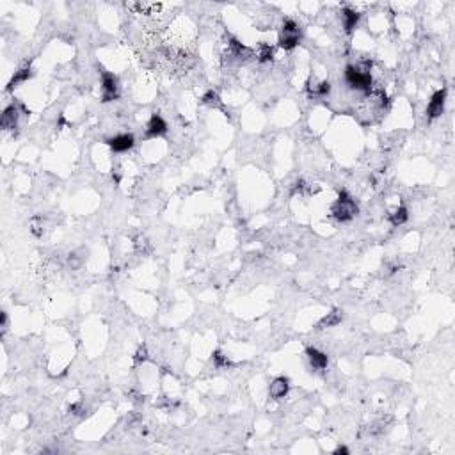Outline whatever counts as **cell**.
I'll use <instances>...</instances> for the list:
<instances>
[{
    "label": "cell",
    "mask_w": 455,
    "mask_h": 455,
    "mask_svg": "<svg viewBox=\"0 0 455 455\" xmlns=\"http://www.w3.org/2000/svg\"><path fill=\"white\" fill-rule=\"evenodd\" d=\"M357 212H359V208H357L356 201H354L345 190H342L338 200L334 201L333 207H331V215H333L338 222L352 221V219L357 215Z\"/></svg>",
    "instance_id": "cell-1"
},
{
    "label": "cell",
    "mask_w": 455,
    "mask_h": 455,
    "mask_svg": "<svg viewBox=\"0 0 455 455\" xmlns=\"http://www.w3.org/2000/svg\"><path fill=\"white\" fill-rule=\"evenodd\" d=\"M345 82L352 89H356V91H363V93L372 91V75L366 68L349 64L345 68Z\"/></svg>",
    "instance_id": "cell-2"
},
{
    "label": "cell",
    "mask_w": 455,
    "mask_h": 455,
    "mask_svg": "<svg viewBox=\"0 0 455 455\" xmlns=\"http://www.w3.org/2000/svg\"><path fill=\"white\" fill-rule=\"evenodd\" d=\"M302 32L301 27L295 23L294 20H285L281 25V34H279V46L283 50H294L295 46L301 43Z\"/></svg>",
    "instance_id": "cell-3"
},
{
    "label": "cell",
    "mask_w": 455,
    "mask_h": 455,
    "mask_svg": "<svg viewBox=\"0 0 455 455\" xmlns=\"http://www.w3.org/2000/svg\"><path fill=\"white\" fill-rule=\"evenodd\" d=\"M102 96L103 102H112L119 96L118 78L109 71H102Z\"/></svg>",
    "instance_id": "cell-4"
},
{
    "label": "cell",
    "mask_w": 455,
    "mask_h": 455,
    "mask_svg": "<svg viewBox=\"0 0 455 455\" xmlns=\"http://www.w3.org/2000/svg\"><path fill=\"white\" fill-rule=\"evenodd\" d=\"M445 102H446V89H438V91L432 95L431 102L427 105V118L429 119H436L439 118L443 112H445Z\"/></svg>",
    "instance_id": "cell-5"
},
{
    "label": "cell",
    "mask_w": 455,
    "mask_h": 455,
    "mask_svg": "<svg viewBox=\"0 0 455 455\" xmlns=\"http://www.w3.org/2000/svg\"><path fill=\"white\" fill-rule=\"evenodd\" d=\"M107 144H109L110 150L116 151V153H125V151L133 148L135 139H133L132 133H121V135H116L112 139H107Z\"/></svg>",
    "instance_id": "cell-6"
},
{
    "label": "cell",
    "mask_w": 455,
    "mask_h": 455,
    "mask_svg": "<svg viewBox=\"0 0 455 455\" xmlns=\"http://www.w3.org/2000/svg\"><path fill=\"white\" fill-rule=\"evenodd\" d=\"M288 391H290V381H288V377H283V375L276 377L269 386V395L272 396L274 400L285 399V396L288 395Z\"/></svg>",
    "instance_id": "cell-7"
},
{
    "label": "cell",
    "mask_w": 455,
    "mask_h": 455,
    "mask_svg": "<svg viewBox=\"0 0 455 455\" xmlns=\"http://www.w3.org/2000/svg\"><path fill=\"white\" fill-rule=\"evenodd\" d=\"M306 356H308V361L311 364L313 370H326L327 364H329V357L327 354H324L322 350L315 349V347H308L306 349Z\"/></svg>",
    "instance_id": "cell-8"
},
{
    "label": "cell",
    "mask_w": 455,
    "mask_h": 455,
    "mask_svg": "<svg viewBox=\"0 0 455 455\" xmlns=\"http://www.w3.org/2000/svg\"><path fill=\"white\" fill-rule=\"evenodd\" d=\"M167 132V123L164 121V118L158 114H153L148 121L146 126V135L148 137H160Z\"/></svg>",
    "instance_id": "cell-9"
},
{
    "label": "cell",
    "mask_w": 455,
    "mask_h": 455,
    "mask_svg": "<svg viewBox=\"0 0 455 455\" xmlns=\"http://www.w3.org/2000/svg\"><path fill=\"white\" fill-rule=\"evenodd\" d=\"M18 119H20V107L14 105V103H11L9 107H6V109H4V114H2V128L4 130L16 128Z\"/></svg>",
    "instance_id": "cell-10"
},
{
    "label": "cell",
    "mask_w": 455,
    "mask_h": 455,
    "mask_svg": "<svg viewBox=\"0 0 455 455\" xmlns=\"http://www.w3.org/2000/svg\"><path fill=\"white\" fill-rule=\"evenodd\" d=\"M359 18H361V14L357 13V11H354L352 7H345V9H342V23H343V29H345L347 34H350V32L357 27Z\"/></svg>",
    "instance_id": "cell-11"
},
{
    "label": "cell",
    "mask_w": 455,
    "mask_h": 455,
    "mask_svg": "<svg viewBox=\"0 0 455 455\" xmlns=\"http://www.w3.org/2000/svg\"><path fill=\"white\" fill-rule=\"evenodd\" d=\"M31 77H32V68L31 66H25V68H21V70H18L16 73L13 75V78H11L9 86H7V91H13L14 88H18L20 84L27 82Z\"/></svg>",
    "instance_id": "cell-12"
},
{
    "label": "cell",
    "mask_w": 455,
    "mask_h": 455,
    "mask_svg": "<svg viewBox=\"0 0 455 455\" xmlns=\"http://www.w3.org/2000/svg\"><path fill=\"white\" fill-rule=\"evenodd\" d=\"M343 320V311H340V309H333L331 313H327L326 317H324L322 320H320L319 324H317V327L319 329H326V327H334L338 326Z\"/></svg>",
    "instance_id": "cell-13"
},
{
    "label": "cell",
    "mask_w": 455,
    "mask_h": 455,
    "mask_svg": "<svg viewBox=\"0 0 455 455\" xmlns=\"http://www.w3.org/2000/svg\"><path fill=\"white\" fill-rule=\"evenodd\" d=\"M86 258H88V249L80 247V249H77V251H73L70 256H68V265H70L71 270H77L86 263Z\"/></svg>",
    "instance_id": "cell-14"
},
{
    "label": "cell",
    "mask_w": 455,
    "mask_h": 455,
    "mask_svg": "<svg viewBox=\"0 0 455 455\" xmlns=\"http://www.w3.org/2000/svg\"><path fill=\"white\" fill-rule=\"evenodd\" d=\"M230 52L233 57H237V59H247V57H251V50L247 48V46H244L242 43H238L235 38L230 39Z\"/></svg>",
    "instance_id": "cell-15"
},
{
    "label": "cell",
    "mask_w": 455,
    "mask_h": 455,
    "mask_svg": "<svg viewBox=\"0 0 455 455\" xmlns=\"http://www.w3.org/2000/svg\"><path fill=\"white\" fill-rule=\"evenodd\" d=\"M407 219H409V212H407L406 207H399L389 215V221H391L393 226H402L404 222H407Z\"/></svg>",
    "instance_id": "cell-16"
},
{
    "label": "cell",
    "mask_w": 455,
    "mask_h": 455,
    "mask_svg": "<svg viewBox=\"0 0 455 455\" xmlns=\"http://www.w3.org/2000/svg\"><path fill=\"white\" fill-rule=\"evenodd\" d=\"M274 59V50L270 45H267V43H262L258 48V61L260 63H269V61Z\"/></svg>",
    "instance_id": "cell-17"
},
{
    "label": "cell",
    "mask_w": 455,
    "mask_h": 455,
    "mask_svg": "<svg viewBox=\"0 0 455 455\" xmlns=\"http://www.w3.org/2000/svg\"><path fill=\"white\" fill-rule=\"evenodd\" d=\"M203 103L205 105H208V107H214V109H219V107H222V102H221V98H219V95L215 91H207L205 93V96H203Z\"/></svg>",
    "instance_id": "cell-18"
},
{
    "label": "cell",
    "mask_w": 455,
    "mask_h": 455,
    "mask_svg": "<svg viewBox=\"0 0 455 455\" xmlns=\"http://www.w3.org/2000/svg\"><path fill=\"white\" fill-rule=\"evenodd\" d=\"M212 359H214V364L217 368H230L231 366V361L228 359V357L221 352V350H215L214 356H212Z\"/></svg>",
    "instance_id": "cell-19"
},
{
    "label": "cell",
    "mask_w": 455,
    "mask_h": 455,
    "mask_svg": "<svg viewBox=\"0 0 455 455\" xmlns=\"http://www.w3.org/2000/svg\"><path fill=\"white\" fill-rule=\"evenodd\" d=\"M331 93V84L327 80L320 82L319 86H315V89H313V95L315 96H320V98H324V96H327Z\"/></svg>",
    "instance_id": "cell-20"
},
{
    "label": "cell",
    "mask_w": 455,
    "mask_h": 455,
    "mask_svg": "<svg viewBox=\"0 0 455 455\" xmlns=\"http://www.w3.org/2000/svg\"><path fill=\"white\" fill-rule=\"evenodd\" d=\"M146 359H148V349L146 347H139V350L135 352V361L137 363H143Z\"/></svg>",
    "instance_id": "cell-21"
},
{
    "label": "cell",
    "mask_w": 455,
    "mask_h": 455,
    "mask_svg": "<svg viewBox=\"0 0 455 455\" xmlns=\"http://www.w3.org/2000/svg\"><path fill=\"white\" fill-rule=\"evenodd\" d=\"M333 453H334V455H340V453L347 455V453H349V448H347V446H340V448H336Z\"/></svg>",
    "instance_id": "cell-22"
},
{
    "label": "cell",
    "mask_w": 455,
    "mask_h": 455,
    "mask_svg": "<svg viewBox=\"0 0 455 455\" xmlns=\"http://www.w3.org/2000/svg\"><path fill=\"white\" fill-rule=\"evenodd\" d=\"M6 329H7V315L2 313V333H6Z\"/></svg>",
    "instance_id": "cell-23"
}]
</instances>
